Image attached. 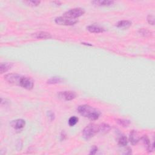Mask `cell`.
Segmentation results:
<instances>
[{
	"label": "cell",
	"mask_w": 155,
	"mask_h": 155,
	"mask_svg": "<svg viewBox=\"0 0 155 155\" xmlns=\"http://www.w3.org/2000/svg\"><path fill=\"white\" fill-rule=\"evenodd\" d=\"M78 111L82 116L87 118L92 121H96L99 119L101 115L99 110L87 104L80 105L78 107Z\"/></svg>",
	"instance_id": "obj_1"
},
{
	"label": "cell",
	"mask_w": 155,
	"mask_h": 155,
	"mask_svg": "<svg viewBox=\"0 0 155 155\" xmlns=\"http://www.w3.org/2000/svg\"><path fill=\"white\" fill-rule=\"evenodd\" d=\"M99 132V125L94 124H90L86 127L82 131V136L87 140L93 138Z\"/></svg>",
	"instance_id": "obj_2"
},
{
	"label": "cell",
	"mask_w": 155,
	"mask_h": 155,
	"mask_svg": "<svg viewBox=\"0 0 155 155\" xmlns=\"http://www.w3.org/2000/svg\"><path fill=\"white\" fill-rule=\"evenodd\" d=\"M55 23L62 26H73L78 22L76 19H73L65 16H62L56 18L55 19Z\"/></svg>",
	"instance_id": "obj_3"
},
{
	"label": "cell",
	"mask_w": 155,
	"mask_h": 155,
	"mask_svg": "<svg viewBox=\"0 0 155 155\" xmlns=\"http://www.w3.org/2000/svg\"><path fill=\"white\" fill-rule=\"evenodd\" d=\"M85 13V10L82 8H74L70 9L64 13L63 16H65L69 18H71L73 19H76L81 16H82Z\"/></svg>",
	"instance_id": "obj_4"
},
{
	"label": "cell",
	"mask_w": 155,
	"mask_h": 155,
	"mask_svg": "<svg viewBox=\"0 0 155 155\" xmlns=\"http://www.w3.org/2000/svg\"><path fill=\"white\" fill-rule=\"evenodd\" d=\"M19 86L27 90H32L34 86V82L30 78L22 76L19 81Z\"/></svg>",
	"instance_id": "obj_5"
},
{
	"label": "cell",
	"mask_w": 155,
	"mask_h": 155,
	"mask_svg": "<svg viewBox=\"0 0 155 155\" xmlns=\"http://www.w3.org/2000/svg\"><path fill=\"white\" fill-rule=\"evenodd\" d=\"M21 76V75L17 73H10L5 75L4 79L7 82H8L10 84L19 86V81Z\"/></svg>",
	"instance_id": "obj_6"
},
{
	"label": "cell",
	"mask_w": 155,
	"mask_h": 155,
	"mask_svg": "<svg viewBox=\"0 0 155 155\" xmlns=\"http://www.w3.org/2000/svg\"><path fill=\"white\" fill-rule=\"evenodd\" d=\"M58 96L61 99L65 101H71L74 100L76 97V94L75 91H64L60 92L58 93Z\"/></svg>",
	"instance_id": "obj_7"
},
{
	"label": "cell",
	"mask_w": 155,
	"mask_h": 155,
	"mask_svg": "<svg viewBox=\"0 0 155 155\" xmlns=\"http://www.w3.org/2000/svg\"><path fill=\"white\" fill-rule=\"evenodd\" d=\"M11 126L13 129H15L16 130H20L24 128L26 125V121L24 119H16V120H14L12 121L10 123Z\"/></svg>",
	"instance_id": "obj_8"
},
{
	"label": "cell",
	"mask_w": 155,
	"mask_h": 155,
	"mask_svg": "<svg viewBox=\"0 0 155 155\" xmlns=\"http://www.w3.org/2000/svg\"><path fill=\"white\" fill-rule=\"evenodd\" d=\"M32 37L36 39H51L52 37L51 33L46 32H38L32 34Z\"/></svg>",
	"instance_id": "obj_9"
},
{
	"label": "cell",
	"mask_w": 155,
	"mask_h": 155,
	"mask_svg": "<svg viewBox=\"0 0 155 155\" xmlns=\"http://www.w3.org/2000/svg\"><path fill=\"white\" fill-rule=\"evenodd\" d=\"M87 29L91 33H102L105 31V29L103 27L98 26L96 25H90L87 27Z\"/></svg>",
	"instance_id": "obj_10"
},
{
	"label": "cell",
	"mask_w": 155,
	"mask_h": 155,
	"mask_svg": "<svg viewBox=\"0 0 155 155\" xmlns=\"http://www.w3.org/2000/svg\"><path fill=\"white\" fill-rule=\"evenodd\" d=\"M129 139L133 145H136L140 140V137L139 136L138 132L135 130H132L130 133Z\"/></svg>",
	"instance_id": "obj_11"
},
{
	"label": "cell",
	"mask_w": 155,
	"mask_h": 155,
	"mask_svg": "<svg viewBox=\"0 0 155 155\" xmlns=\"http://www.w3.org/2000/svg\"><path fill=\"white\" fill-rule=\"evenodd\" d=\"M142 139L143 140V143L146 147V149L147 151L149 152H153L154 150V143H153L152 144H151L150 140L147 136H144L142 138Z\"/></svg>",
	"instance_id": "obj_12"
},
{
	"label": "cell",
	"mask_w": 155,
	"mask_h": 155,
	"mask_svg": "<svg viewBox=\"0 0 155 155\" xmlns=\"http://www.w3.org/2000/svg\"><path fill=\"white\" fill-rule=\"evenodd\" d=\"M12 66L13 64L11 62H2L1 66H0V71H1V73L3 74L4 73L8 72Z\"/></svg>",
	"instance_id": "obj_13"
},
{
	"label": "cell",
	"mask_w": 155,
	"mask_h": 155,
	"mask_svg": "<svg viewBox=\"0 0 155 155\" xmlns=\"http://www.w3.org/2000/svg\"><path fill=\"white\" fill-rule=\"evenodd\" d=\"M113 1H107V0H103V1H93L91 3L98 6H110L114 4Z\"/></svg>",
	"instance_id": "obj_14"
},
{
	"label": "cell",
	"mask_w": 155,
	"mask_h": 155,
	"mask_svg": "<svg viewBox=\"0 0 155 155\" xmlns=\"http://www.w3.org/2000/svg\"><path fill=\"white\" fill-rule=\"evenodd\" d=\"M131 22L130 21L128 20H123L120 21L116 24V26L119 28H121V29H127L131 26Z\"/></svg>",
	"instance_id": "obj_15"
},
{
	"label": "cell",
	"mask_w": 155,
	"mask_h": 155,
	"mask_svg": "<svg viewBox=\"0 0 155 155\" xmlns=\"http://www.w3.org/2000/svg\"><path fill=\"white\" fill-rule=\"evenodd\" d=\"M110 130V126L107 124H101L99 125V132L101 133H106Z\"/></svg>",
	"instance_id": "obj_16"
},
{
	"label": "cell",
	"mask_w": 155,
	"mask_h": 155,
	"mask_svg": "<svg viewBox=\"0 0 155 155\" xmlns=\"http://www.w3.org/2000/svg\"><path fill=\"white\" fill-rule=\"evenodd\" d=\"M128 144V139L124 135H121L118 139V145L120 147H125Z\"/></svg>",
	"instance_id": "obj_17"
},
{
	"label": "cell",
	"mask_w": 155,
	"mask_h": 155,
	"mask_svg": "<svg viewBox=\"0 0 155 155\" xmlns=\"http://www.w3.org/2000/svg\"><path fill=\"white\" fill-rule=\"evenodd\" d=\"M63 81V80L60 77H52L51 79L47 80V82L49 84H60Z\"/></svg>",
	"instance_id": "obj_18"
},
{
	"label": "cell",
	"mask_w": 155,
	"mask_h": 155,
	"mask_svg": "<svg viewBox=\"0 0 155 155\" xmlns=\"http://www.w3.org/2000/svg\"><path fill=\"white\" fill-rule=\"evenodd\" d=\"M116 122L122 127H128L129 124H130V121L128 120H126V119H117L116 120Z\"/></svg>",
	"instance_id": "obj_19"
},
{
	"label": "cell",
	"mask_w": 155,
	"mask_h": 155,
	"mask_svg": "<svg viewBox=\"0 0 155 155\" xmlns=\"http://www.w3.org/2000/svg\"><path fill=\"white\" fill-rule=\"evenodd\" d=\"M78 120H79V119L78 117H76L75 116H72L71 118H70L69 119V125L70 127H73L78 123Z\"/></svg>",
	"instance_id": "obj_20"
},
{
	"label": "cell",
	"mask_w": 155,
	"mask_h": 155,
	"mask_svg": "<svg viewBox=\"0 0 155 155\" xmlns=\"http://www.w3.org/2000/svg\"><path fill=\"white\" fill-rule=\"evenodd\" d=\"M24 3L27 4V5L29 6L36 7L39 5V4L41 3V1H24Z\"/></svg>",
	"instance_id": "obj_21"
},
{
	"label": "cell",
	"mask_w": 155,
	"mask_h": 155,
	"mask_svg": "<svg viewBox=\"0 0 155 155\" xmlns=\"http://www.w3.org/2000/svg\"><path fill=\"white\" fill-rule=\"evenodd\" d=\"M139 33L144 37H149L151 35V32H150L149 30L145 29H140L139 30Z\"/></svg>",
	"instance_id": "obj_22"
},
{
	"label": "cell",
	"mask_w": 155,
	"mask_h": 155,
	"mask_svg": "<svg viewBox=\"0 0 155 155\" xmlns=\"http://www.w3.org/2000/svg\"><path fill=\"white\" fill-rule=\"evenodd\" d=\"M147 21L150 24L153 26L154 24V17L153 15H149L147 17Z\"/></svg>",
	"instance_id": "obj_23"
},
{
	"label": "cell",
	"mask_w": 155,
	"mask_h": 155,
	"mask_svg": "<svg viewBox=\"0 0 155 155\" xmlns=\"http://www.w3.org/2000/svg\"><path fill=\"white\" fill-rule=\"evenodd\" d=\"M47 116H48L49 119H50L51 121H53L55 118V115L54 113L52 112V111H48Z\"/></svg>",
	"instance_id": "obj_24"
},
{
	"label": "cell",
	"mask_w": 155,
	"mask_h": 155,
	"mask_svg": "<svg viewBox=\"0 0 155 155\" xmlns=\"http://www.w3.org/2000/svg\"><path fill=\"white\" fill-rule=\"evenodd\" d=\"M97 152H98V148L96 147H93L90 150V154H95Z\"/></svg>",
	"instance_id": "obj_25"
},
{
	"label": "cell",
	"mask_w": 155,
	"mask_h": 155,
	"mask_svg": "<svg viewBox=\"0 0 155 155\" xmlns=\"http://www.w3.org/2000/svg\"><path fill=\"white\" fill-rule=\"evenodd\" d=\"M53 3L56 4V5H58V6H60L61 4V3L60 1H54Z\"/></svg>",
	"instance_id": "obj_26"
},
{
	"label": "cell",
	"mask_w": 155,
	"mask_h": 155,
	"mask_svg": "<svg viewBox=\"0 0 155 155\" xmlns=\"http://www.w3.org/2000/svg\"><path fill=\"white\" fill-rule=\"evenodd\" d=\"M82 44H84V45H86V46H91L92 45L91 44H90L89 43H82Z\"/></svg>",
	"instance_id": "obj_27"
}]
</instances>
